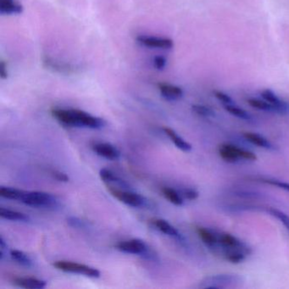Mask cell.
Segmentation results:
<instances>
[{"instance_id": "1", "label": "cell", "mask_w": 289, "mask_h": 289, "mask_svg": "<svg viewBox=\"0 0 289 289\" xmlns=\"http://www.w3.org/2000/svg\"><path fill=\"white\" fill-rule=\"evenodd\" d=\"M52 115L62 124L70 127H89L99 129L105 126L103 119L90 115L80 109H52Z\"/></svg>"}, {"instance_id": "2", "label": "cell", "mask_w": 289, "mask_h": 289, "mask_svg": "<svg viewBox=\"0 0 289 289\" xmlns=\"http://www.w3.org/2000/svg\"><path fill=\"white\" fill-rule=\"evenodd\" d=\"M20 201L23 204L33 207L54 208L58 205L56 198L47 193L23 191Z\"/></svg>"}, {"instance_id": "3", "label": "cell", "mask_w": 289, "mask_h": 289, "mask_svg": "<svg viewBox=\"0 0 289 289\" xmlns=\"http://www.w3.org/2000/svg\"><path fill=\"white\" fill-rule=\"evenodd\" d=\"M242 282V278L239 275H215V276L205 278L202 282L200 287L204 289H223L226 287L234 286L235 284H240Z\"/></svg>"}, {"instance_id": "4", "label": "cell", "mask_w": 289, "mask_h": 289, "mask_svg": "<svg viewBox=\"0 0 289 289\" xmlns=\"http://www.w3.org/2000/svg\"><path fill=\"white\" fill-rule=\"evenodd\" d=\"M53 266L62 272L84 275L89 278H97L100 277V272L97 269L79 263L59 260L53 263Z\"/></svg>"}, {"instance_id": "5", "label": "cell", "mask_w": 289, "mask_h": 289, "mask_svg": "<svg viewBox=\"0 0 289 289\" xmlns=\"http://www.w3.org/2000/svg\"><path fill=\"white\" fill-rule=\"evenodd\" d=\"M107 188L109 193L117 198L118 200L124 203L127 205L132 207H141L144 206L146 204V199L144 197L141 195L135 193L128 192L125 190H120V189H115L114 187H111L109 184H107Z\"/></svg>"}, {"instance_id": "6", "label": "cell", "mask_w": 289, "mask_h": 289, "mask_svg": "<svg viewBox=\"0 0 289 289\" xmlns=\"http://www.w3.org/2000/svg\"><path fill=\"white\" fill-rule=\"evenodd\" d=\"M43 65L47 70L56 72V73L65 74V75L77 73L80 70L79 67L77 65L60 61L59 59H53L48 56H45L43 59Z\"/></svg>"}, {"instance_id": "7", "label": "cell", "mask_w": 289, "mask_h": 289, "mask_svg": "<svg viewBox=\"0 0 289 289\" xmlns=\"http://www.w3.org/2000/svg\"><path fill=\"white\" fill-rule=\"evenodd\" d=\"M217 246H221V248L224 249L225 254L231 251H241L247 254H248V250H249L246 244L243 243L241 240H239L236 237L233 236L228 233L221 234L218 237Z\"/></svg>"}, {"instance_id": "8", "label": "cell", "mask_w": 289, "mask_h": 289, "mask_svg": "<svg viewBox=\"0 0 289 289\" xmlns=\"http://www.w3.org/2000/svg\"><path fill=\"white\" fill-rule=\"evenodd\" d=\"M118 250L127 254H141L146 255L148 254V248L144 241L140 239H132L128 241L119 242L115 246Z\"/></svg>"}, {"instance_id": "9", "label": "cell", "mask_w": 289, "mask_h": 289, "mask_svg": "<svg viewBox=\"0 0 289 289\" xmlns=\"http://www.w3.org/2000/svg\"><path fill=\"white\" fill-rule=\"evenodd\" d=\"M137 41L146 47L155 48L160 49H171L174 47L173 41L166 38L141 35L137 38Z\"/></svg>"}, {"instance_id": "10", "label": "cell", "mask_w": 289, "mask_h": 289, "mask_svg": "<svg viewBox=\"0 0 289 289\" xmlns=\"http://www.w3.org/2000/svg\"><path fill=\"white\" fill-rule=\"evenodd\" d=\"M263 99L267 101L268 103L272 104L276 109V113L278 114H288L289 112V103L281 99L278 95L275 94L274 92L271 89H265L260 93Z\"/></svg>"}, {"instance_id": "11", "label": "cell", "mask_w": 289, "mask_h": 289, "mask_svg": "<svg viewBox=\"0 0 289 289\" xmlns=\"http://www.w3.org/2000/svg\"><path fill=\"white\" fill-rule=\"evenodd\" d=\"M93 149L97 155L103 157L105 159H118L121 156L120 151L114 146V145L108 144V143H98L93 146Z\"/></svg>"}, {"instance_id": "12", "label": "cell", "mask_w": 289, "mask_h": 289, "mask_svg": "<svg viewBox=\"0 0 289 289\" xmlns=\"http://www.w3.org/2000/svg\"><path fill=\"white\" fill-rule=\"evenodd\" d=\"M159 92L163 97H165L167 100H178L183 96V89L180 87L168 84V83H159Z\"/></svg>"}, {"instance_id": "13", "label": "cell", "mask_w": 289, "mask_h": 289, "mask_svg": "<svg viewBox=\"0 0 289 289\" xmlns=\"http://www.w3.org/2000/svg\"><path fill=\"white\" fill-rule=\"evenodd\" d=\"M23 6L19 0H0V14L3 15H20Z\"/></svg>"}, {"instance_id": "14", "label": "cell", "mask_w": 289, "mask_h": 289, "mask_svg": "<svg viewBox=\"0 0 289 289\" xmlns=\"http://www.w3.org/2000/svg\"><path fill=\"white\" fill-rule=\"evenodd\" d=\"M152 223L161 233H165L169 236L174 237L176 239H180V240L183 239V237L181 236L179 232L172 225L170 224L168 221H165L163 219H154L152 221Z\"/></svg>"}, {"instance_id": "15", "label": "cell", "mask_w": 289, "mask_h": 289, "mask_svg": "<svg viewBox=\"0 0 289 289\" xmlns=\"http://www.w3.org/2000/svg\"><path fill=\"white\" fill-rule=\"evenodd\" d=\"M14 284L24 289H41L46 287L45 281L33 278H18L14 280Z\"/></svg>"}, {"instance_id": "16", "label": "cell", "mask_w": 289, "mask_h": 289, "mask_svg": "<svg viewBox=\"0 0 289 289\" xmlns=\"http://www.w3.org/2000/svg\"><path fill=\"white\" fill-rule=\"evenodd\" d=\"M164 131H165V134L171 139V141L179 149L184 151V152H189L192 149V145L186 142L180 136H178L177 133L173 129H171L170 127H165Z\"/></svg>"}, {"instance_id": "17", "label": "cell", "mask_w": 289, "mask_h": 289, "mask_svg": "<svg viewBox=\"0 0 289 289\" xmlns=\"http://www.w3.org/2000/svg\"><path fill=\"white\" fill-rule=\"evenodd\" d=\"M243 136H244L245 139L248 140V142L256 145L258 147H263L266 149H272L273 148L272 143L260 134L254 133H244Z\"/></svg>"}, {"instance_id": "18", "label": "cell", "mask_w": 289, "mask_h": 289, "mask_svg": "<svg viewBox=\"0 0 289 289\" xmlns=\"http://www.w3.org/2000/svg\"><path fill=\"white\" fill-rule=\"evenodd\" d=\"M198 236L200 238L201 240L203 241L204 244L210 248H216L218 245V237L215 235L212 232L207 230L203 227L198 228Z\"/></svg>"}, {"instance_id": "19", "label": "cell", "mask_w": 289, "mask_h": 289, "mask_svg": "<svg viewBox=\"0 0 289 289\" xmlns=\"http://www.w3.org/2000/svg\"><path fill=\"white\" fill-rule=\"evenodd\" d=\"M0 216L3 219L9 220V221H24V222L30 221L29 216H27L26 214L8 210V209H4V208L0 209Z\"/></svg>"}, {"instance_id": "20", "label": "cell", "mask_w": 289, "mask_h": 289, "mask_svg": "<svg viewBox=\"0 0 289 289\" xmlns=\"http://www.w3.org/2000/svg\"><path fill=\"white\" fill-rule=\"evenodd\" d=\"M99 176H100L101 179L105 183H116L118 184L119 186L124 189H128V185L127 183H125L124 181L120 179L118 177H116L112 171L107 170V169H102L100 172H99Z\"/></svg>"}, {"instance_id": "21", "label": "cell", "mask_w": 289, "mask_h": 289, "mask_svg": "<svg viewBox=\"0 0 289 289\" xmlns=\"http://www.w3.org/2000/svg\"><path fill=\"white\" fill-rule=\"evenodd\" d=\"M219 153H220V156L227 162H237L240 159L239 155L233 151L231 144H227L221 145L219 149Z\"/></svg>"}, {"instance_id": "22", "label": "cell", "mask_w": 289, "mask_h": 289, "mask_svg": "<svg viewBox=\"0 0 289 289\" xmlns=\"http://www.w3.org/2000/svg\"><path fill=\"white\" fill-rule=\"evenodd\" d=\"M162 193L165 198L168 199L172 204L177 206L183 205V198L180 194V193L177 192L175 189H171V188H164L162 189Z\"/></svg>"}, {"instance_id": "23", "label": "cell", "mask_w": 289, "mask_h": 289, "mask_svg": "<svg viewBox=\"0 0 289 289\" xmlns=\"http://www.w3.org/2000/svg\"><path fill=\"white\" fill-rule=\"evenodd\" d=\"M224 109L227 110V112L230 113L231 115L236 116L238 118L242 119L244 121H250L252 120V115L246 111L245 109L236 106L235 104H227L224 105Z\"/></svg>"}, {"instance_id": "24", "label": "cell", "mask_w": 289, "mask_h": 289, "mask_svg": "<svg viewBox=\"0 0 289 289\" xmlns=\"http://www.w3.org/2000/svg\"><path fill=\"white\" fill-rule=\"evenodd\" d=\"M248 103L254 109L262 110V111H266V112L276 113V109H275L274 106L271 103H268L267 101L265 100V99L261 100L259 98H249V99H248Z\"/></svg>"}, {"instance_id": "25", "label": "cell", "mask_w": 289, "mask_h": 289, "mask_svg": "<svg viewBox=\"0 0 289 289\" xmlns=\"http://www.w3.org/2000/svg\"><path fill=\"white\" fill-rule=\"evenodd\" d=\"M10 255H11L13 260L19 263L21 266H27V267L33 266L32 260L27 256V254L21 251L15 250V249L11 250L10 251Z\"/></svg>"}, {"instance_id": "26", "label": "cell", "mask_w": 289, "mask_h": 289, "mask_svg": "<svg viewBox=\"0 0 289 289\" xmlns=\"http://www.w3.org/2000/svg\"><path fill=\"white\" fill-rule=\"evenodd\" d=\"M23 191L19 189H11V188H4L2 187L0 189V196L3 198L14 199V200L20 201L21 195Z\"/></svg>"}, {"instance_id": "27", "label": "cell", "mask_w": 289, "mask_h": 289, "mask_svg": "<svg viewBox=\"0 0 289 289\" xmlns=\"http://www.w3.org/2000/svg\"><path fill=\"white\" fill-rule=\"evenodd\" d=\"M192 110L196 115L202 116V117H214L216 113L210 107L205 106L203 104H193Z\"/></svg>"}, {"instance_id": "28", "label": "cell", "mask_w": 289, "mask_h": 289, "mask_svg": "<svg viewBox=\"0 0 289 289\" xmlns=\"http://www.w3.org/2000/svg\"><path fill=\"white\" fill-rule=\"evenodd\" d=\"M267 211L272 216L278 219L284 224V227H286L287 230L289 231V216L287 214H285L284 211L275 209V208H270Z\"/></svg>"}, {"instance_id": "29", "label": "cell", "mask_w": 289, "mask_h": 289, "mask_svg": "<svg viewBox=\"0 0 289 289\" xmlns=\"http://www.w3.org/2000/svg\"><path fill=\"white\" fill-rule=\"evenodd\" d=\"M245 257H246V254L241 251H231L225 254L226 260L230 261L233 264L242 262L245 260Z\"/></svg>"}, {"instance_id": "30", "label": "cell", "mask_w": 289, "mask_h": 289, "mask_svg": "<svg viewBox=\"0 0 289 289\" xmlns=\"http://www.w3.org/2000/svg\"><path fill=\"white\" fill-rule=\"evenodd\" d=\"M214 95H215V97H216L219 101H221V103H223L224 105H227V104H234V101H233V99L232 98L230 95H227V94H226L224 92L216 90V91H214Z\"/></svg>"}, {"instance_id": "31", "label": "cell", "mask_w": 289, "mask_h": 289, "mask_svg": "<svg viewBox=\"0 0 289 289\" xmlns=\"http://www.w3.org/2000/svg\"><path fill=\"white\" fill-rule=\"evenodd\" d=\"M260 182L262 183H267L272 186H276L279 188V189H284L289 192V183H285V182H282V181L273 180V179H260Z\"/></svg>"}, {"instance_id": "32", "label": "cell", "mask_w": 289, "mask_h": 289, "mask_svg": "<svg viewBox=\"0 0 289 289\" xmlns=\"http://www.w3.org/2000/svg\"><path fill=\"white\" fill-rule=\"evenodd\" d=\"M180 194L182 195L183 198H187L189 200H194L196 198H198V192L196 191L195 189H185L181 190Z\"/></svg>"}, {"instance_id": "33", "label": "cell", "mask_w": 289, "mask_h": 289, "mask_svg": "<svg viewBox=\"0 0 289 289\" xmlns=\"http://www.w3.org/2000/svg\"><path fill=\"white\" fill-rule=\"evenodd\" d=\"M166 63H167V61H166V59H165V57L155 56L153 58V66H154V68H156L157 70H159V71L165 69Z\"/></svg>"}, {"instance_id": "34", "label": "cell", "mask_w": 289, "mask_h": 289, "mask_svg": "<svg viewBox=\"0 0 289 289\" xmlns=\"http://www.w3.org/2000/svg\"><path fill=\"white\" fill-rule=\"evenodd\" d=\"M52 176H53L56 180L63 183H67L69 181V177L67 175L63 173L61 171H52Z\"/></svg>"}, {"instance_id": "35", "label": "cell", "mask_w": 289, "mask_h": 289, "mask_svg": "<svg viewBox=\"0 0 289 289\" xmlns=\"http://www.w3.org/2000/svg\"><path fill=\"white\" fill-rule=\"evenodd\" d=\"M67 221H68L70 226L76 227V228H83V227H85V223L77 217H71L67 220Z\"/></svg>"}, {"instance_id": "36", "label": "cell", "mask_w": 289, "mask_h": 289, "mask_svg": "<svg viewBox=\"0 0 289 289\" xmlns=\"http://www.w3.org/2000/svg\"><path fill=\"white\" fill-rule=\"evenodd\" d=\"M0 77L2 79H6L8 77V71H7V65L4 61H1L0 64Z\"/></svg>"}]
</instances>
